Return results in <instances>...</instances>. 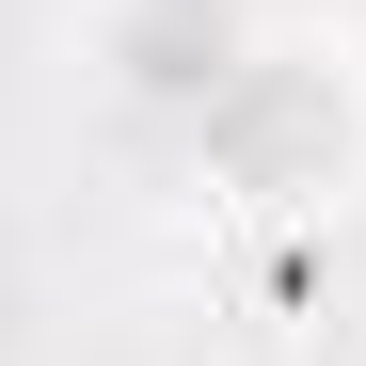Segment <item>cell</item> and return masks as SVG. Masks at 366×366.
I'll use <instances>...</instances> for the list:
<instances>
[{"instance_id":"6da1fadb","label":"cell","mask_w":366,"mask_h":366,"mask_svg":"<svg viewBox=\"0 0 366 366\" xmlns=\"http://www.w3.org/2000/svg\"><path fill=\"white\" fill-rule=\"evenodd\" d=\"M192 175L223 207H271V223H319L366 192V48L319 16H271L239 48V80L192 112Z\"/></svg>"},{"instance_id":"7a4b0ae2","label":"cell","mask_w":366,"mask_h":366,"mask_svg":"<svg viewBox=\"0 0 366 366\" xmlns=\"http://www.w3.org/2000/svg\"><path fill=\"white\" fill-rule=\"evenodd\" d=\"M255 32H271V0H80V64H96L112 112H144V128H192L239 80Z\"/></svg>"}]
</instances>
